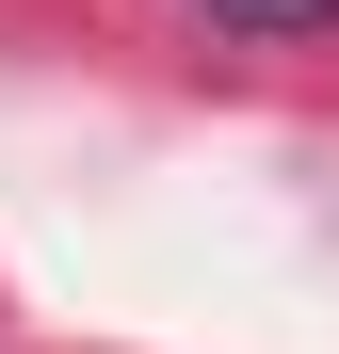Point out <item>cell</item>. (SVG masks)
<instances>
[{
  "label": "cell",
  "instance_id": "6da1fadb",
  "mask_svg": "<svg viewBox=\"0 0 339 354\" xmlns=\"http://www.w3.org/2000/svg\"><path fill=\"white\" fill-rule=\"evenodd\" d=\"M210 17H226V32H323L339 0H210Z\"/></svg>",
  "mask_w": 339,
  "mask_h": 354
}]
</instances>
